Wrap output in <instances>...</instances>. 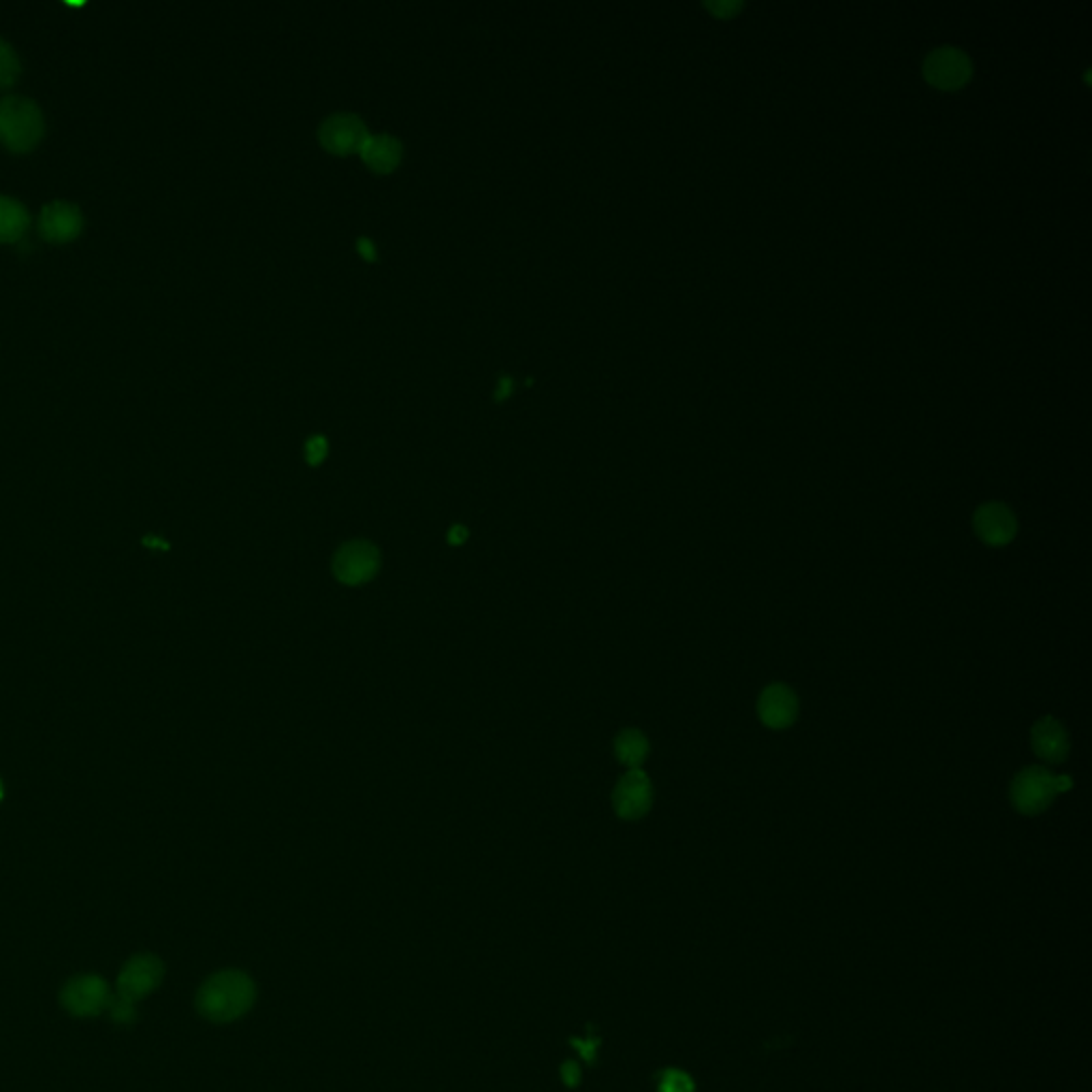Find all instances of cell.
Returning a JSON list of instances; mask_svg holds the SVG:
<instances>
[{"instance_id":"cell-1","label":"cell","mask_w":1092,"mask_h":1092,"mask_svg":"<svg viewBox=\"0 0 1092 1092\" xmlns=\"http://www.w3.org/2000/svg\"><path fill=\"white\" fill-rule=\"evenodd\" d=\"M256 998L254 982L241 971H222L201 985L197 1009L212 1022H233L241 1018Z\"/></svg>"},{"instance_id":"cell-2","label":"cell","mask_w":1092,"mask_h":1092,"mask_svg":"<svg viewBox=\"0 0 1092 1092\" xmlns=\"http://www.w3.org/2000/svg\"><path fill=\"white\" fill-rule=\"evenodd\" d=\"M45 122L39 106L26 97L0 99V143L15 152H30L43 137Z\"/></svg>"},{"instance_id":"cell-3","label":"cell","mask_w":1092,"mask_h":1092,"mask_svg":"<svg viewBox=\"0 0 1092 1092\" xmlns=\"http://www.w3.org/2000/svg\"><path fill=\"white\" fill-rule=\"evenodd\" d=\"M1059 774H1052L1044 766L1022 768L1009 787V800L1022 815L1044 813L1059 796Z\"/></svg>"},{"instance_id":"cell-4","label":"cell","mask_w":1092,"mask_h":1092,"mask_svg":"<svg viewBox=\"0 0 1092 1092\" xmlns=\"http://www.w3.org/2000/svg\"><path fill=\"white\" fill-rule=\"evenodd\" d=\"M380 550L367 541H352L339 546L333 555V574L348 587L369 583L380 570Z\"/></svg>"},{"instance_id":"cell-5","label":"cell","mask_w":1092,"mask_h":1092,"mask_svg":"<svg viewBox=\"0 0 1092 1092\" xmlns=\"http://www.w3.org/2000/svg\"><path fill=\"white\" fill-rule=\"evenodd\" d=\"M922 71L933 88L950 93L963 88L971 80L974 65L965 52L956 47H939L926 56Z\"/></svg>"},{"instance_id":"cell-6","label":"cell","mask_w":1092,"mask_h":1092,"mask_svg":"<svg viewBox=\"0 0 1092 1092\" xmlns=\"http://www.w3.org/2000/svg\"><path fill=\"white\" fill-rule=\"evenodd\" d=\"M613 807L621 820L645 817L654 807V783L643 768L628 770L613 792Z\"/></svg>"},{"instance_id":"cell-7","label":"cell","mask_w":1092,"mask_h":1092,"mask_svg":"<svg viewBox=\"0 0 1092 1092\" xmlns=\"http://www.w3.org/2000/svg\"><path fill=\"white\" fill-rule=\"evenodd\" d=\"M111 990L99 976H78L60 992L62 1007L78 1018H95L108 1011Z\"/></svg>"},{"instance_id":"cell-8","label":"cell","mask_w":1092,"mask_h":1092,"mask_svg":"<svg viewBox=\"0 0 1092 1092\" xmlns=\"http://www.w3.org/2000/svg\"><path fill=\"white\" fill-rule=\"evenodd\" d=\"M163 976L165 967L156 956L152 954L132 956L117 978V994L130 1003H137L160 985Z\"/></svg>"},{"instance_id":"cell-9","label":"cell","mask_w":1092,"mask_h":1092,"mask_svg":"<svg viewBox=\"0 0 1092 1092\" xmlns=\"http://www.w3.org/2000/svg\"><path fill=\"white\" fill-rule=\"evenodd\" d=\"M319 137H321V143L325 150L333 152V154H339V156H346L352 152L359 154L361 148L365 145V141L369 139V132L359 115L335 113L323 122Z\"/></svg>"},{"instance_id":"cell-10","label":"cell","mask_w":1092,"mask_h":1092,"mask_svg":"<svg viewBox=\"0 0 1092 1092\" xmlns=\"http://www.w3.org/2000/svg\"><path fill=\"white\" fill-rule=\"evenodd\" d=\"M974 528L983 545L1000 548L1013 543L1018 521L1009 506L1003 502H985L974 515Z\"/></svg>"},{"instance_id":"cell-11","label":"cell","mask_w":1092,"mask_h":1092,"mask_svg":"<svg viewBox=\"0 0 1092 1092\" xmlns=\"http://www.w3.org/2000/svg\"><path fill=\"white\" fill-rule=\"evenodd\" d=\"M800 713L796 691L785 683H772L758 698V717L770 730H785L794 726Z\"/></svg>"},{"instance_id":"cell-12","label":"cell","mask_w":1092,"mask_h":1092,"mask_svg":"<svg viewBox=\"0 0 1092 1092\" xmlns=\"http://www.w3.org/2000/svg\"><path fill=\"white\" fill-rule=\"evenodd\" d=\"M82 228H84V216L75 204L52 201L41 210L39 233L47 241H54V243L73 241L82 233Z\"/></svg>"},{"instance_id":"cell-13","label":"cell","mask_w":1092,"mask_h":1092,"mask_svg":"<svg viewBox=\"0 0 1092 1092\" xmlns=\"http://www.w3.org/2000/svg\"><path fill=\"white\" fill-rule=\"evenodd\" d=\"M1031 743H1033L1035 754L1050 765L1065 762L1072 752V743H1069V734H1067L1065 726L1050 715L1041 717L1033 726Z\"/></svg>"},{"instance_id":"cell-14","label":"cell","mask_w":1092,"mask_h":1092,"mask_svg":"<svg viewBox=\"0 0 1092 1092\" xmlns=\"http://www.w3.org/2000/svg\"><path fill=\"white\" fill-rule=\"evenodd\" d=\"M359 154L372 171L391 173L402 163V143L391 135H369Z\"/></svg>"},{"instance_id":"cell-15","label":"cell","mask_w":1092,"mask_h":1092,"mask_svg":"<svg viewBox=\"0 0 1092 1092\" xmlns=\"http://www.w3.org/2000/svg\"><path fill=\"white\" fill-rule=\"evenodd\" d=\"M28 226H30L28 210L19 201L0 195V243L22 241Z\"/></svg>"},{"instance_id":"cell-16","label":"cell","mask_w":1092,"mask_h":1092,"mask_svg":"<svg viewBox=\"0 0 1092 1092\" xmlns=\"http://www.w3.org/2000/svg\"><path fill=\"white\" fill-rule=\"evenodd\" d=\"M649 752H652L649 739L636 728L621 730L615 739V756L621 765L628 766L630 770H636L645 765Z\"/></svg>"},{"instance_id":"cell-17","label":"cell","mask_w":1092,"mask_h":1092,"mask_svg":"<svg viewBox=\"0 0 1092 1092\" xmlns=\"http://www.w3.org/2000/svg\"><path fill=\"white\" fill-rule=\"evenodd\" d=\"M19 71L22 67L15 50L4 39H0V90L11 88L17 82Z\"/></svg>"},{"instance_id":"cell-18","label":"cell","mask_w":1092,"mask_h":1092,"mask_svg":"<svg viewBox=\"0 0 1092 1092\" xmlns=\"http://www.w3.org/2000/svg\"><path fill=\"white\" fill-rule=\"evenodd\" d=\"M108 1011H110L113 1022H117V1024H130V1022L137 1018L135 1003H130V1000L122 998L120 994H111Z\"/></svg>"},{"instance_id":"cell-19","label":"cell","mask_w":1092,"mask_h":1092,"mask_svg":"<svg viewBox=\"0 0 1092 1092\" xmlns=\"http://www.w3.org/2000/svg\"><path fill=\"white\" fill-rule=\"evenodd\" d=\"M659 1092H694V1082L683 1072H666L659 1082Z\"/></svg>"},{"instance_id":"cell-20","label":"cell","mask_w":1092,"mask_h":1092,"mask_svg":"<svg viewBox=\"0 0 1092 1092\" xmlns=\"http://www.w3.org/2000/svg\"><path fill=\"white\" fill-rule=\"evenodd\" d=\"M704 6L715 15V17H722V19H728V17H734L741 9H743V0H706Z\"/></svg>"},{"instance_id":"cell-21","label":"cell","mask_w":1092,"mask_h":1092,"mask_svg":"<svg viewBox=\"0 0 1092 1092\" xmlns=\"http://www.w3.org/2000/svg\"><path fill=\"white\" fill-rule=\"evenodd\" d=\"M328 452L327 437L312 436L306 442V459L310 465H321Z\"/></svg>"},{"instance_id":"cell-22","label":"cell","mask_w":1092,"mask_h":1092,"mask_svg":"<svg viewBox=\"0 0 1092 1092\" xmlns=\"http://www.w3.org/2000/svg\"><path fill=\"white\" fill-rule=\"evenodd\" d=\"M356 250H359V254H361L365 261H376V248H374L372 239L361 237V239H359V243H356Z\"/></svg>"},{"instance_id":"cell-23","label":"cell","mask_w":1092,"mask_h":1092,"mask_svg":"<svg viewBox=\"0 0 1092 1092\" xmlns=\"http://www.w3.org/2000/svg\"><path fill=\"white\" fill-rule=\"evenodd\" d=\"M513 393V378L510 376H502L500 378V384L495 389V400L502 402V400H508Z\"/></svg>"},{"instance_id":"cell-24","label":"cell","mask_w":1092,"mask_h":1092,"mask_svg":"<svg viewBox=\"0 0 1092 1092\" xmlns=\"http://www.w3.org/2000/svg\"><path fill=\"white\" fill-rule=\"evenodd\" d=\"M467 538V530L461 528V526H454L450 532H448V543L450 545H463Z\"/></svg>"},{"instance_id":"cell-25","label":"cell","mask_w":1092,"mask_h":1092,"mask_svg":"<svg viewBox=\"0 0 1092 1092\" xmlns=\"http://www.w3.org/2000/svg\"><path fill=\"white\" fill-rule=\"evenodd\" d=\"M2 792H4V787H2V781H0V800H2Z\"/></svg>"}]
</instances>
